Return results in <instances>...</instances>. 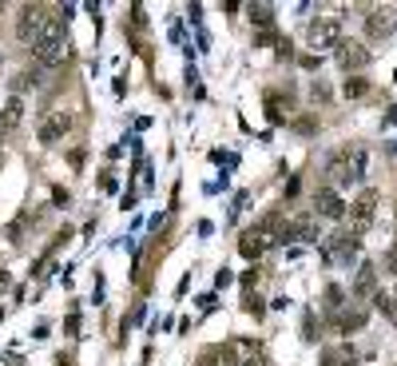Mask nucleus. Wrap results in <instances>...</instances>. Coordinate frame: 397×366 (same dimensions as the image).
<instances>
[{"label":"nucleus","mask_w":397,"mask_h":366,"mask_svg":"<svg viewBox=\"0 0 397 366\" xmlns=\"http://www.w3.org/2000/svg\"><path fill=\"white\" fill-rule=\"evenodd\" d=\"M64 326H68V335H79V315H68V323H64Z\"/></svg>","instance_id":"nucleus-25"},{"label":"nucleus","mask_w":397,"mask_h":366,"mask_svg":"<svg viewBox=\"0 0 397 366\" xmlns=\"http://www.w3.org/2000/svg\"><path fill=\"white\" fill-rule=\"evenodd\" d=\"M131 16H135V21H131V24H135V28H143V24H147V21H143V9H139V4H135V9H131Z\"/></svg>","instance_id":"nucleus-26"},{"label":"nucleus","mask_w":397,"mask_h":366,"mask_svg":"<svg viewBox=\"0 0 397 366\" xmlns=\"http://www.w3.org/2000/svg\"><path fill=\"white\" fill-rule=\"evenodd\" d=\"M393 28H397V16L389 9H369L366 32L374 36V40H386V36H393Z\"/></svg>","instance_id":"nucleus-8"},{"label":"nucleus","mask_w":397,"mask_h":366,"mask_svg":"<svg viewBox=\"0 0 397 366\" xmlns=\"http://www.w3.org/2000/svg\"><path fill=\"white\" fill-rule=\"evenodd\" d=\"M242 311H247V315H255V318H262V315H267V306H262V299H258V295H250V291H247V299H242Z\"/></svg>","instance_id":"nucleus-19"},{"label":"nucleus","mask_w":397,"mask_h":366,"mask_svg":"<svg viewBox=\"0 0 397 366\" xmlns=\"http://www.w3.org/2000/svg\"><path fill=\"white\" fill-rule=\"evenodd\" d=\"M342 92H346V100H362V96L369 92V80L366 76H350V80L342 84Z\"/></svg>","instance_id":"nucleus-18"},{"label":"nucleus","mask_w":397,"mask_h":366,"mask_svg":"<svg viewBox=\"0 0 397 366\" xmlns=\"http://www.w3.org/2000/svg\"><path fill=\"white\" fill-rule=\"evenodd\" d=\"M366 163H369V152L362 143H346V148H337L334 155L326 160V179L330 187H350V183H362L366 179Z\"/></svg>","instance_id":"nucleus-1"},{"label":"nucleus","mask_w":397,"mask_h":366,"mask_svg":"<svg viewBox=\"0 0 397 366\" xmlns=\"http://www.w3.org/2000/svg\"><path fill=\"white\" fill-rule=\"evenodd\" d=\"M247 16L258 24V28H270V24H274V9H270V4H250Z\"/></svg>","instance_id":"nucleus-17"},{"label":"nucleus","mask_w":397,"mask_h":366,"mask_svg":"<svg viewBox=\"0 0 397 366\" xmlns=\"http://www.w3.org/2000/svg\"><path fill=\"white\" fill-rule=\"evenodd\" d=\"M68 16V12H64ZM64 16H56V12H48L44 16V28H40L36 44L32 48H48V44H64Z\"/></svg>","instance_id":"nucleus-11"},{"label":"nucleus","mask_w":397,"mask_h":366,"mask_svg":"<svg viewBox=\"0 0 397 366\" xmlns=\"http://www.w3.org/2000/svg\"><path fill=\"white\" fill-rule=\"evenodd\" d=\"M242 366H262V362H258V358H247V362H242Z\"/></svg>","instance_id":"nucleus-30"},{"label":"nucleus","mask_w":397,"mask_h":366,"mask_svg":"<svg viewBox=\"0 0 397 366\" xmlns=\"http://www.w3.org/2000/svg\"><path fill=\"white\" fill-rule=\"evenodd\" d=\"M72 128V112H52L48 120L40 123V143H56V140H64V132Z\"/></svg>","instance_id":"nucleus-9"},{"label":"nucleus","mask_w":397,"mask_h":366,"mask_svg":"<svg viewBox=\"0 0 397 366\" xmlns=\"http://www.w3.org/2000/svg\"><path fill=\"white\" fill-rule=\"evenodd\" d=\"M0 163H4V155H0Z\"/></svg>","instance_id":"nucleus-33"},{"label":"nucleus","mask_w":397,"mask_h":366,"mask_svg":"<svg viewBox=\"0 0 397 366\" xmlns=\"http://www.w3.org/2000/svg\"><path fill=\"white\" fill-rule=\"evenodd\" d=\"M36 52V64L40 68H56V64H64V56H68V52H64V44H48V48H32Z\"/></svg>","instance_id":"nucleus-16"},{"label":"nucleus","mask_w":397,"mask_h":366,"mask_svg":"<svg viewBox=\"0 0 397 366\" xmlns=\"http://www.w3.org/2000/svg\"><path fill=\"white\" fill-rule=\"evenodd\" d=\"M60 366H72V358H60Z\"/></svg>","instance_id":"nucleus-31"},{"label":"nucleus","mask_w":397,"mask_h":366,"mask_svg":"<svg viewBox=\"0 0 397 366\" xmlns=\"http://www.w3.org/2000/svg\"><path fill=\"white\" fill-rule=\"evenodd\" d=\"M9 366H20V362H9Z\"/></svg>","instance_id":"nucleus-32"},{"label":"nucleus","mask_w":397,"mask_h":366,"mask_svg":"<svg viewBox=\"0 0 397 366\" xmlns=\"http://www.w3.org/2000/svg\"><path fill=\"white\" fill-rule=\"evenodd\" d=\"M330 323H334L337 335H350V331H362V326H366V311H362V306H354V311H350V306H342V311H334V315H330Z\"/></svg>","instance_id":"nucleus-10"},{"label":"nucleus","mask_w":397,"mask_h":366,"mask_svg":"<svg viewBox=\"0 0 397 366\" xmlns=\"http://www.w3.org/2000/svg\"><path fill=\"white\" fill-rule=\"evenodd\" d=\"M294 132H302V135H314V132H318V120H294Z\"/></svg>","instance_id":"nucleus-21"},{"label":"nucleus","mask_w":397,"mask_h":366,"mask_svg":"<svg viewBox=\"0 0 397 366\" xmlns=\"http://www.w3.org/2000/svg\"><path fill=\"white\" fill-rule=\"evenodd\" d=\"M230 283H235V274H230L227 267H223V271L215 274V287H218V291H223V287H230Z\"/></svg>","instance_id":"nucleus-22"},{"label":"nucleus","mask_w":397,"mask_h":366,"mask_svg":"<svg viewBox=\"0 0 397 366\" xmlns=\"http://www.w3.org/2000/svg\"><path fill=\"white\" fill-rule=\"evenodd\" d=\"M44 16H48V9H40V4H24V9H20V21H16V40L36 44L40 28H44Z\"/></svg>","instance_id":"nucleus-6"},{"label":"nucleus","mask_w":397,"mask_h":366,"mask_svg":"<svg viewBox=\"0 0 397 366\" xmlns=\"http://www.w3.org/2000/svg\"><path fill=\"white\" fill-rule=\"evenodd\" d=\"M255 283H258V271H247V274H242V287H247V291H250Z\"/></svg>","instance_id":"nucleus-27"},{"label":"nucleus","mask_w":397,"mask_h":366,"mask_svg":"<svg viewBox=\"0 0 397 366\" xmlns=\"http://www.w3.org/2000/svg\"><path fill=\"white\" fill-rule=\"evenodd\" d=\"M306 40H310V48H318V52L337 48V44H342V21H337V16H318V21H310Z\"/></svg>","instance_id":"nucleus-3"},{"label":"nucleus","mask_w":397,"mask_h":366,"mask_svg":"<svg viewBox=\"0 0 397 366\" xmlns=\"http://www.w3.org/2000/svg\"><path fill=\"white\" fill-rule=\"evenodd\" d=\"M377 295L386 299V315L397 318V279H393V287H389V291H377Z\"/></svg>","instance_id":"nucleus-20"},{"label":"nucleus","mask_w":397,"mask_h":366,"mask_svg":"<svg viewBox=\"0 0 397 366\" xmlns=\"http://www.w3.org/2000/svg\"><path fill=\"white\" fill-rule=\"evenodd\" d=\"M314 211L322 215V219H342L350 207L342 204V195H337L334 187H318V192H314Z\"/></svg>","instance_id":"nucleus-7"},{"label":"nucleus","mask_w":397,"mask_h":366,"mask_svg":"<svg viewBox=\"0 0 397 366\" xmlns=\"http://www.w3.org/2000/svg\"><path fill=\"white\" fill-rule=\"evenodd\" d=\"M198 366H242L238 362V346L227 343V346H211L207 355L198 358Z\"/></svg>","instance_id":"nucleus-13"},{"label":"nucleus","mask_w":397,"mask_h":366,"mask_svg":"<svg viewBox=\"0 0 397 366\" xmlns=\"http://www.w3.org/2000/svg\"><path fill=\"white\" fill-rule=\"evenodd\" d=\"M278 215H267V219H262V223H255V227H247V231H242V239H238V251H242V259H250V263H255L258 255L267 251V247H274L278 243Z\"/></svg>","instance_id":"nucleus-2"},{"label":"nucleus","mask_w":397,"mask_h":366,"mask_svg":"<svg viewBox=\"0 0 397 366\" xmlns=\"http://www.w3.org/2000/svg\"><path fill=\"white\" fill-rule=\"evenodd\" d=\"M366 60H369V52L362 48V44H354V40H342V44H337V64H342L346 72L362 68Z\"/></svg>","instance_id":"nucleus-12"},{"label":"nucleus","mask_w":397,"mask_h":366,"mask_svg":"<svg viewBox=\"0 0 397 366\" xmlns=\"http://www.w3.org/2000/svg\"><path fill=\"white\" fill-rule=\"evenodd\" d=\"M9 283H12V279H9V271H0V291H4Z\"/></svg>","instance_id":"nucleus-28"},{"label":"nucleus","mask_w":397,"mask_h":366,"mask_svg":"<svg viewBox=\"0 0 397 366\" xmlns=\"http://www.w3.org/2000/svg\"><path fill=\"white\" fill-rule=\"evenodd\" d=\"M310 96H314V100H322V104H326V100H330V88H326V84H314V88H310Z\"/></svg>","instance_id":"nucleus-23"},{"label":"nucleus","mask_w":397,"mask_h":366,"mask_svg":"<svg viewBox=\"0 0 397 366\" xmlns=\"http://www.w3.org/2000/svg\"><path fill=\"white\" fill-rule=\"evenodd\" d=\"M389 267H393V274H397V247L389 251Z\"/></svg>","instance_id":"nucleus-29"},{"label":"nucleus","mask_w":397,"mask_h":366,"mask_svg":"<svg viewBox=\"0 0 397 366\" xmlns=\"http://www.w3.org/2000/svg\"><path fill=\"white\" fill-rule=\"evenodd\" d=\"M354 295H362V299H374L377 295V271H374V263H362V267H357Z\"/></svg>","instance_id":"nucleus-14"},{"label":"nucleus","mask_w":397,"mask_h":366,"mask_svg":"<svg viewBox=\"0 0 397 366\" xmlns=\"http://www.w3.org/2000/svg\"><path fill=\"white\" fill-rule=\"evenodd\" d=\"M374 211H377V192L374 187H362L357 199L350 204V231L354 235L369 231V227H374Z\"/></svg>","instance_id":"nucleus-4"},{"label":"nucleus","mask_w":397,"mask_h":366,"mask_svg":"<svg viewBox=\"0 0 397 366\" xmlns=\"http://www.w3.org/2000/svg\"><path fill=\"white\" fill-rule=\"evenodd\" d=\"M68 163L79 172V167H84V152H79V148H76V152H68Z\"/></svg>","instance_id":"nucleus-24"},{"label":"nucleus","mask_w":397,"mask_h":366,"mask_svg":"<svg viewBox=\"0 0 397 366\" xmlns=\"http://www.w3.org/2000/svg\"><path fill=\"white\" fill-rule=\"evenodd\" d=\"M357 251H362V243H357V235H354V231H337V235H330L326 247H322L326 263H350Z\"/></svg>","instance_id":"nucleus-5"},{"label":"nucleus","mask_w":397,"mask_h":366,"mask_svg":"<svg viewBox=\"0 0 397 366\" xmlns=\"http://www.w3.org/2000/svg\"><path fill=\"white\" fill-rule=\"evenodd\" d=\"M20 116H24V100L12 96V100L4 104V112H0V135H9L12 128H20Z\"/></svg>","instance_id":"nucleus-15"}]
</instances>
